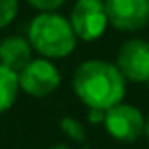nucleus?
Returning a JSON list of instances; mask_svg holds the SVG:
<instances>
[{
  "mask_svg": "<svg viewBox=\"0 0 149 149\" xmlns=\"http://www.w3.org/2000/svg\"><path fill=\"white\" fill-rule=\"evenodd\" d=\"M125 77L108 61H85L76 68L72 87L77 98L89 109L108 111L125 98Z\"/></svg>",
  "mask_w": 149,
  "mask_h": 149,
  "instance_id": "nucleus-1",
  "label": "nucleus"
},
{
  "mask_svg": "<svg viewBox=\"0 0 149 149\" xmlns=\"http://www.w3.org/2000/svg\"><path fill=\"white\" fill-rule=\"evenodd\" d=\"M29 42L44 58H64L76 49L77 36L70 19L55 13H40L29 25Z\"/></svg>",
  "mask_w": 149,
  "mask_h": 149,
  "instance_id": "nucleus-2",
  "label": "nucleus"
},
{
  "mask_svg": "<svg viewBox=\"0 0 149 149\" xmlns=\"http://www.w3.org/2000/svg\"><path fill=\"white\" fill-rule=\"evenodd\" d=\"M70 25L79 40H98L109 25L104 2L102 0H77L70 13Z\"/></svg>",
  "mask_w": 149,
  "mask_h": 149,
  "instance_id": "nucleus-3",
  "label": "nucleus"
},
{
  "mask_svg": "<svg viewBox=\"0 0 149 149\" xmlns=\"http://www.w3.org/2000/svg\"><path fill=\"white\" fill-rule=\"evenodd\" d=\"M61 85V72L49 58H32L19 72V87L30 96H47Z\"/></svg>",
  "mask_w": 149,
  "mask_h": 149,
  "instance_id": "nucleus-4",
  "label": "nucleus"
},
{
  "mask_svg": "<svg viewBox=\"0 0 149 149\" xmlns=\"http://www.w3.org/2000/svg\"><path fill=\"white\" fill-rule=\"evenodd\" d=\"M106 130L113 140L136 142L146 130V117L138 108L130 104H117L106 111Z\"/></svg>",
  "mask_w": 149,
  "mask_h": 149,
  "instance_id": "nucleus-5",
  "label": "nucleus"
},
{
  "mask_svg": "<svg viewBox=\"0 0 149 149\" xmlns=\"http://www.w3.org/2000/svg\"><path fill=\"white\" fill-rule=\"evenodd\" d=\"M104 6L109 25L117 30L136 32L149 23L147 0H104Z\"/></svg>",
  "mask_w": 149,
  "mask_h": 149,
  "instance_id": "nucleus-6",
  "label": "nucleus"
},
{
  "mask_svg": "<svg viewBox=\"0 0 149 149\" xmlns=\"http://www.w3.org/2000/svg\"><path fill=\"white\" fill-rule=\"evenodd\" d=\"M115 66L128 81L134 83L149 81V42L142 38L127 40L117 53Z\"/></svg>",
  "mask_w": 149,
  "mask_h": 149,
  "instance_id": "nucleus-7",
  "label": "nucleus"
},
{
  "mask_svg": "<svg viewBox=\"0 0 149 149\" xmlns=\"http://www.w3.org/2000/svg\"><path fill=\"white\" fill-rule=\"evenodd\" d=\"M32 61V45L29 38L8 36L0 42V64L19 74Z\"/></svg>",
  "mask_w": 149,
  "mask_h": 149,
  "instance_id": "nucleus-8",
  "label": "nucleus"
},
{
  "mask_svg": "<svg viewBox=\"0 0 149 149\" xmlns=\"http://www.w3.org/2000/svg\"><path fill=\"white\" fill-rule=\"evenodd\" d=\"M19 89V74L0 64V115L13 106Z\"/></svg>",
  "mask_w": 149,
  "mask_h": 149,
  "instance_id": "nucleus-9",
  "label": "nucleus"
},
{
  "mask_svg": "<svg viewBox=\"0 0 149 149\" xmlns=\"http://www.w3.org/2000/svg\"><path fill=\"white\" fill-rule=\"evenodd\" d=\"M61 128H62V132H64V134L68 136L70 140H74V142H79V143L85 142V136H87V134H85L83 125H81L77 119L64 117V119L61 121Z\"/></svg>",
  "mask_w": 149,
  "mask_h": 149,
  "instance_id": "nucleus-10",
  "label": "nucleus"
},
{
  "mask_svg": "<svg viewBox=\"0 0 149 149\" xmlns=\"http://www.w3.org/2000/svg\"><path fill=\"white\" fill-rule=\"evenodd\" d=\"M19 11V0H0V29L8 26Z\"/></svg>",
  "mask_w": 149,
  "mask_h": 149,
  "instance_id": "nucleus-11",
  "label": "nucleus"
},
{
  "mask_svg": "<svg viewBox=\"0 0 149 149\" xmlns=\"http://www.w3.org/2000/svg\"><path fill=\"white\" fill-rule=\"evenodd\" d=\"M26 2L40 13H51V11H57L58 8L64 6L66 0H26Z\"/></svg>",
  "mask_w": 149,
  "mask_h": 149,
  "instance_id": "nucleus-12",
  "label": "nucleus"
},
{
  "mask_svg": "<svg viewBox=\"0 0 149 149\" xmlns=\"http://www.w3.org/2000/svg\"><path fill=\"white\" fill-rule=\"evenodd\" d=\"M106 119V111H100V109H91V117L89 121L91 123H104Z\"/></svg>",
  "mask_w": 149,
  "mask_h": 149,
  "instance_id": "nucleus-13",
  "label": "nucleus"
},
{
  "mask_svg": "<svg viewBox=\"0 0 149 149\" xmlns=\"http://www.w3.org/2000/svg\"><path fill=\"white\" fill-rule=\"evenodd\" d=\"M49 149H70L68 146H64V143H57V146H51Z\"/></svg>",
  "mask_w": 149,
  "mask_h": 149,
  "instance_id": "nucleus-14",
  "label": "nucleus"
},
{
  "mask_svg": "<svg viewBox=\"0 0 149 149\" xmlns=\"http://www.w3.org/2000/svg\"><path fill=\"white\" fill-rule=\"evenodd\" d=\"M143 134L147 136V140H149V117L146 119V130H143Z\"/></svg>",
  "mask_w": 149,
  "mask_h": 149,
  "instance_id": "nucleus-15",
  "label": "nucleus"
},
{
  "mask_svg": "<svg viewBox=\"0 0 149 149\" xmlns=\"http://www.w3.org/2000/svg\"><path fill=\"white\" fill-rule=\"evenodd\" d=\"M147 85H149V81H147Z\"/></svg>",
  "mask_w": 149,
  "mask_h": 149,
  "instance_id": "nucleus-16",
  "label": "nucleus"
},
{
  "mask_svg": "<svg viewBox=\"0 0 149 149\" xmlns=\"http://www.w3.org/2000/svg\"><path fill=\"white\" fill-rule=\"evenodd\" d=\"M147 2H149V0H147Z\"/></svg>",
  "mask_w": 149,
  "mask_h": 149,
  "instance_id": "nucleus-17",
  "label": "nucleus"
}]
</instances>
